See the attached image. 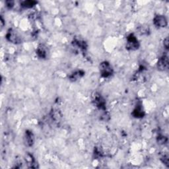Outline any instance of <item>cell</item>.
Masks as SVG:
<instances>
[{
  "label": "cell",
  "instance_id": "277c9868",
  "mask_svg": "<svg viewBox=\"0 0 169 169\" xmlns=\"http://www.w3.org/2000/svg\"><path fill=\"white\" fill-rule=\"evenodd\" d=\"M153 23L158 28H165L168 24L167 19L164 15H158L154 17Z\"/></svg>",
  "mask_w": 169,
  "mask_h": 169
},
{
  "label": "cell",
  "instance_id": "30bf717a",
  "mask_svg": "<svg viewBox=\"0 0 169 169\" xmlns=\"http://www.w3.org/2000/svg\"><path fill=\"white\" fill-rule=\"evenodd\" d=\"M26 162L27 163V165L29 166L30 168H37V165L35 162V160L32 157V155L28 154L26 157Z\"/></svg>",
  "mask_w": 169,
  "mask_h": 169
},
{
  "label": "cell",
  "instance_id": "9a60e30c",
  "mask_svg": "<svg viewBox=\"0 0 169 169\" xmlns=\"http://www.w3.org/2000/svg\"><path fill=\"white\" fill-rule=\"evenodd\" d=\"M161 160H162V162L164 163L165 165L168 166L169 159H168V156L167 155H165L164 156H163L161 157Z\"/></svg>",
  "mask_w": 169,
  "mask_h": 169
},
{
  "label": "cell",
  "instance_id": "8992f818",
  "mask_svg": "<svg viewBox=\"0 0 169 169\" xmlns=\"http://www.w3.org/2000/svg\"><path fill=\"white\" fill-rule=\"evenodd\" d=\"M6 38L9 42L13 44H19L21 42V37L19 36V34L17 32L13 29H9V31H8L6 34Z\"/></svg>",
  "mask_w": 169,
  "mask_h": 169
},
{
  "label": "cell",
  "instance_id": "4fadbf2b",
  "mask_svg": "<svg viewBox=\"0 0 169 169\" xmlns=\"http://www.w3.org/2000/svg\"><path fill=\"white\" fill-rule=\"evenodd\" d=\"M75 44L80 49H85L87 46H86V43L83 41H81V40H75L74 42Z\"/></svg>",
  "mask_w": 169,
  "mask_h": 169
},
{
  "label": "cell",
  "instance_id": "5b68a950",
  "mask_svg": "<svg viewBox=\"0 0 169 169\" xmlns=\"http://www.w3.org/2000/svg\"><path fill=\"white\" fill-rule=\"evenodd\" d=\"M157 69L159 71L165 72L168 69V58L167 55H163L159 59L157 62Z\"/></svg>",
  "mask_w": 169,
  "mask_h": 169
},
{
  "label": "cell",
  "instance_id": "6da1fadb",
  "mask_svg": "<svg viewBox=\"0 0 169 169\" xmlns=\"http://www.w3.org/2000/svg\"><path fill=\"white\" fill-rule=\"evenodd\" d=\"M100 73L102 77L108 78L113 74V68L108 62H103L100 64Z\"/></svg>",
  "mask_w": 169,
  "mask_h": 169
},
{
  "label": "cell",
  "instance_id": "7c38bea8",
  "mask_svg": "<svg viewBox=\"0 0 169 169\" xmlns=\"http://www.w3.org/2000/svg\"><path fill=\"white\" fill-rule=\"evenodd\" d=\"M36 4L37 2L34 1H24L23 2H22L21 6L24 8H31L34 6Z\"/></svg>",
  "mask_w": 169,
  "mask_h": 169
},
{
  "label": "cell",
  "instance_id": "e0dca14e",
  "mask_svg": "<svg viewBox=\"0 0 169 169\" xmlns=\"http://www.w3.org/2000/svg\"><path fill=\"white\" fill-rule=\"evenodd\" d=\"M163 44H164V46H165L166 49L168 48V37L166 38V39L164 40V42H163Z\"/></svg>",
  "mask_w": 169,
  "mask_h": 169
},
{
  "label": "cell",
  "instance_id": "7a4b0ae2",
  "mask_svg": "<svg viewBox=\"0 0 169 169\" xmlns=\"http://www.w3.org/2000/svg\"><path fill=\"white\" fill-rule=\"evenodd\" d=\"M140 47V43L133 34H130L127 37L126 48L130 50H136Z\"/></svg>",
  "mask_w": 169,
  "mask_h": 169
},
{
  "label": "cell",
  "instance_id": "2e32d148",
  "mask_svg": "<svg viewBox=\"0 0 169 169\" xmlns=\"http://www.w3.org/2000/svg\"><path fill=\"white\" fill-rule=\"evenodd\" d=\"M14 5V2L11 1H6V6L9 8H12Z\"/></svg>",
  "mask_w": 169,
  "mask_h": 169
},
{
  "label": "cell",
  "instance_id": "5bb4252c",
  "mask_svg": "<svg viewBox=\"0 0 169 169\" xmlns=\"http://www.w3.org/2000/svg\"><path fill=\"white\" fill-rule=\"evenodd\" d=\"M167 137H166L165 136L160 135L158 137V143L159 144H165L167 142Z\"/></svg>",
  "mask_w": 169,
  "mask_h": 169
},
{
  "label": "cell",
  "instance_id": "9c48e42d",
  "mask_svg": "<svg viewBox=\"0 0 169 169\" xmlns=\"http://www.w3.org/2000/svg\"><path fill=\"white\" fill-rule=\"evenodd\" d=\"M133 115L135 118H142L144 116V111L141 105H137L133 112Z\"/></svg>",
  "mask_w": 169,
  "mask_h": 169
},
{
  "label": "cell",
  "instance_id": "3957f363",
  "mask_svg": "<svg viewBox=\"0 0 169 169\" xmlns=\"http://www.w3.org/2000/svg\"><path fill=\"white\" fill-rule=\"evenodd\" d=\"M92 102L95 106H97L98 108L100 109V110H105L106 109V102L103 97L101 96V95L98 93V92H95V93L92 95Z\"/></svg>",
  "mask_w": 169,
  "mask_h": 169
},
{
  "label": "cell",
  "instance_id": "8fae6325",
  "mask_svg": "<svg viewBox=\"0 0 169 169\" xmlns=\"http://www.w3.org/2000/svg\"><path fill=\"white\" fill-rule=\"evenodd\" d=\"M84 75V72L82 71H77V72H75L73 73V74L69 76L70 80H72L73 81H75L78 80L79 79H80L81 77H82Z\"/></svg>",
  "mask_w": 169,
  "mask_h": 169
},
{
  "label": "cell",
  "instance_id": "52a82bcc",
  "mask_svg": "<svg viewBox=\"0 0 169 169\" xmlns=\"http://www.w3.org/2000/svg\"><path fill=\"white\" fill-rule=\"evenodd\" d=\"M24 142L26 145L29 147H31L33 145L34 142V137L33 133L31 131L27 130L25 132V135H24Z\"/></svg>",
  "mask_w": 169,
  "mask_h": 169
},
{
  "label": "cell",
  "instance_id": "ba28073f",
  "mask_svg": "<svg viewBox=\"0 0 169 169\" xmlns=\"http://www.w3.org/2000/svg\"><path fill=\"white\" fill-rule=\"evenodd\" d=\"M37 54L40 58H46L47 56V50L44 46L40 45L38 47L37 50Z\"/></svg>",
  "mask_w": 169,
  "mask_h": 169
}]
</instances>
